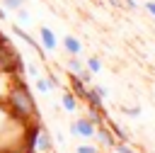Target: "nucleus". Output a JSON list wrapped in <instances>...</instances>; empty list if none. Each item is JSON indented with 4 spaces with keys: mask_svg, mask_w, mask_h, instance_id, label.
<instances>
[{
    "mask_svg": "<svg viewBox=\"0 0 155 153\" xmlns=\"http://www.w3.org/2000/svg\"><path fill=\"white\" fill-rule=\"evenodd\" d=\"M34 85H36V90H39V92H51V90H53V87H51V83H48L46 78H41V75H39V78H34Z\"/></svg>",
    "mask_w": 155,
    "mask_h": 153,
    "instance_id": "4468645a",
    "label": "nucleus"
},
{
    "mask_svg": "<svg viewBox=\"0 0 155 153\" xmlns=\"http://www.w3.org/2000/svg\"><path fill=\"white\" fill-rule=\"evenodd\" d=\"M0 19H7V12H5V7L0 5Z\"/></svg>",
    "mask_w": 155,
    "mask_h": 153,
    "instance_id": "bb28decb",
    "label": "nucleus"
},
{
    "mask_svg": "<svg viewBox=\"0 0 155 153\" xmlns=\"http://www.w3.org/2000/svg\"><path fill=\"white\" fill-rule=\"evenodd\" d=\"M121 112L126 114V117H140V107H121Z\"/></svg>",
    "mask_w": 155,
    "mask_h": 153,
    "instance_id": "aec40b11",
    "label": "nucleus"
},
{
    "mask_svg": "<svg viewBox=\"0 0 155 153\" xmlns=\"http://www.w3.org/2000/svg\"><path fill=\"white\" fill-rule=\"evenodd\" d=\"M143 7H145V12H150V15L155 17V0H145V5H143Z\"/></svg>",
    "mask_w": 155,
    "mask_h": 153,
    "instance_id": "b1692460",
    "label": "nucleus"
},
{
    "mask_svg": "<svg viewBox=\"0 0 155 153\" xmlns=\"http://www.w3.org/2000/svg\"><path fill=\"white\" fill-rule=\"evenodd\" d=\"M82 68H85V63L80 61V56H68V61H65V70L68 73H75L78 75Z\"/></svg>",
    "mask_w": 155,
    "mask_h": 153,
    "instance_id": "f8f14e48",
    "label": "nucleus"
},
{
    "mask_svg": "<svg viewBox=\"0 0 155 153\" xmlns=\"http://www.w3.org/2000/svg\"><path fill=\"white\" fill-rule=\"evenodd\" d=\"M22 126H27V124L17 121V119L10 114L7 104H5V102H0V141H2V138H7V134L12 136V129H22Z\"/></svg>",
    "mask_w": 155,
    "mask_h": 153,
    "instance_id": "7ed1b4c3",
    "label": "nucleus"
},
{
    "mask_svg": "<svg viewBox=\"0 0 155 153\" xmlns=\"http://www.w3.org/2000/svg\"><path fill=\"white\" fill-rule=\"evenodd\" d=\"M63 49H65L68 56H80L82 53V41L75 34H65L63 36Z\"/></svg>",
    "mask_w": 155,
    "mask_h": 153,
    "instance_id": "1a4fd4ad",
    "label": "nucleus"
},
{
    "mask_svg": "<svg viewBox=\"0 0 155 153\" xmlns=\"http://www.w3.org/2000/svg\"><path fill=\"white\" fill-rule=\"evenodd\" d=\"M0 5L5 10H19V7H24V0H0Z\"/></svg>",
    "mask_w": 155,
    "mask_h": 153,
    "instance_id": "f3484780",
    "label": "nucleus"
},
{
    "mask_svg": "<svg viewBox=\"0 0 155 153\" xmlns=\"http://www.w3.org/2000/svg\"><path fill=\"white\" fill-rule=\"evenodd\" d=\"M75 153H99V151H97V146H92V143H80V146L75 148Z\"/></svg>",
    "mask_w": 155,
    "mask_h": 153,
    "instance_id": "6ab92c4d",
    "label": "nucleus"
},
{
    "mask_svg": "<svg viewBox=\"0 0 155 153\" xmlns=\"http://www.w3.org/2000/svg\"><path fill=\"white\" fill-rule=\"evenodd\" d=\"M87 87L90 85H85L75 73H68V90H73L75 92V97L78 100H85V95H87Z\"/></svg>",
    "mask_w": 155,
    "mask_h": 153,
    "instance_id": "9d476101",
    "label": "nucleus"
},
{
    "mask_svg": "<svg viewBox=\"0 0 155 153\" xmlns=\"http://www.w3.org/2000/svg\"><path fill=\"white\" fill-rule=\"evenodd\" d=\"M0 73H5V75H22L24 73V63L10 41L0 44Z\"/></svg>",
    "mask_w": 155,
    "mask_h": 153,
    "instance_id": "f03ea898",
    "label": "nucleus"
},
{
    "mask_svg": "<svg viewBox=\"0 0 155 153\" xmlns=\"http://www.w3.org/2000/svg\"><path fill=\"white\" fill-rule=\"evenodd\" d=\"M92 87H94V90L99 92V97H102V100H107V97H109V90H107L104 85H92Z\"/></svg>",
    "mask_w": 155,
    "mask_h": 153,
    "instance_id": "5701e85b",
    "label": "nucleus"
},
{
    "mask_svg": "<svg viewBox=\"0 0 155 153\" xmlns=\"http://www.w3.org/2000/svg\"><path fill=\"white\" fill-rule=\"evenodd\" d=\"M24 73H29L31 78H39V70H36V66H34V63H29V66H24Z\"/></svg>",
    "mask_w": 155,
    "mask_h": 153,
    "instance_id": "412c9836",
    "label": "nucleus"
},
{
    "mask_svg": "<svg viewBox=\"0 0 155 153\" xmlns=\"http://www.w3.org/2000/svg\"><path fill=\"white\" fill-rule=\"evenodd\" d=\"M94 124L87 119V117H80V119H75L73 124H70V136H78V138H82V141H87V138H94Z\"/></svg>",
    "mask_w": 155,
    "mask_h": 153,
    "instance_id": "20e7f679",
    "label": "nucleus"
},
{
    "mask_svg": "<svg viewBox=\"0 0 155 153\" xmlns=\"http://www.w3.org/2000/svg\"><path fill=\"white\" fill-rule=\"evenodd\" d=\"M109 2H111L114 7H121V10H124V0H109Z\"/></svg>",
    "mask_w": 155,
    "mask_h": 153,
    "instance_id": "a878e982",
    "label": "nucleus"
},
{
    "mask_svg": "<svg viewBox=\"0 0 155 153\" xmlns=\"http://www.w3.org/2000/svg\"><path fill=\"white\" fill-rule=\"evenodd\" d=\"M17 12V24H29L31 22V15L24 10V7H19V10H15Z\"/></svg>",
    "mask_w": 155,
    "mask_h": 153,
    "instance_id": "2eb2a0df",
    "label": "nucleus"
},
{
    "mask_svg": "<svg viewBox=\"0 0 155 153\" xmlns=\"http://www.w3.org/2000/svg\"><path fill=\"white\" fill-rule=\"evenodd\" d=\"M2 41H7V36H5L2 32H0V44H2Z\"/></svg>",
    "mask_w": 155,
    "mask_h": 153,
    "instance_id": "cd10ccee",
    "label": "nucleus"
},
{
    "mask_svg": "<svg viewBox=\"0 0 155 153\" xmlns=\"http://www.w3.org/2000/svg\"><path fill=\"white\" fill-rule=\"evenodd\" d=\"M78 97H75V92L73 90H63V95H61V107L65 109V112H75L78 109Z\"/></svg>",
    "mask_w": 155,
    "mask_h": 153,
    "instance_id": "9b49d317",
    "label": "nucleus"
},
{
    "mask_svg": "<svg viewBox=\"0 0 155 153\" xmlns=\"http://www.w3.org/2000/svg\"><path fill=\"white\" fill-rule=\"evenodd\" d=\"M114 151H116V153H136V151H133V146H131L128 141H116Z\"/></svg>",
    "mask_w": 155,
    "mask_h": 153,
    "instance_id": "dca6fc26",
    "label": "nucleus"
},
{
    "mask_svg": "<svg viewBox=\"0 0 155 153\" xmlns=\"http://www.w3.org/2000/svg\"><path fill=\"white\" fill-rule=\"evenodd\" d=\"M36 153H53V136L44 124L39 126V134H36Z\"/></svg>",
    "mask_w": 155,
    "mask_h": 153,
    "instance_id": "423d86ee",
    "label": "nucleus"
},
{
    "mask_svg": "<svg viewBox=\"0 0 155 153\" xmlns=\"http://www.w3.org/2000/svg\"><path fill=\"white\" fill-rule=\"evenodd\" d=\"M78 78H80L85 85H92V78H94V73H92V70H87V68H82V70L78 73Z\"/></svg>",
    "mask_w": 155,
    "mask_h": 153,
    "instance_id": "a211bd4d",
    "label": "nucleus"
},
{
    "mask_svg": "<svg viewBox=\"0 0 155 153\" xmlns=\"http://www.w3.org/2000/svg\"><path fill=\"white\" fill-rule=\"evenodd\" d=\"M85 68L92 70V73H99V70H102V61H99V56H90L87 63H85Z\"/></svg>",
    "mask_w": 155,
    "mask_h": 153,
    "instance_id": "ddd939ff",
    "label": "nucleus"
},
{
    "mask_svg": "<svg viewBox=\"0 0 155 153\" xmlns=\"http://www.w3.org/2000/svg\"><path fill=\"white\" fill-rule=\"evenodd\" d=\"M126 7H128V10H136L138 2H136V0H124V10H126Z\"/></svg>",
    "mask_w": 155,
    "mask_h": 153,
    "instance_id": "393cba45",
    "label": "nucleus"
},
{
    "mask_svg": "<svg viewBox=\"0 0 155 153\" xmlns=\"http://www.w3.org/2000/svg\"><path fill=\"white\" fill-rule=\"evenodd\" d=\"M39 44H41V49H46V51H56V49H58V39H56L53 29L39 27Z\"/></svg>",
    "mask_w": 155,
    "mask_h": 153,
    "instance_id": "6e6552de",
    "label": "nucleus"
},
{
    "mask_svg": "<svg viewBox=\"0 0 155 153\" xmlns=\"http://www.w3.org/2000/svg\"><path fill=\"white\" fill-rule=\"evenodd\" d=\"M94 138H97V143H99L102 148H114V146H116V136L111 134V129H109L107 124H99V126L94 129Z\"/></svg>",
    "mask_w": 155,
    "mask_h": 153,
    "instance_id": "39448f33",
    "label": "nucleus"
},
{
    "mask_svg": "<svg viewBox=\"0 0 155 153\" xmlns=\"http://www.w3.org/2000/svg\"><path fill=\"white\" fill-rule=\"evenodd\" d=\"M12 34H15V36H19V39H22V41H24V44L34 51V53H39V58H44V49H41V44H39L34 36H29V34H27L19 24H12Z\"/></svg>",
    "mask_w": 155,
    "mask_h": 153,
    "instance_id": "0eeeda50",
    "label": "nucleus"
},
{
    "mask_svg": "<svg viewBox=\"0 0 155 153\" xmlns=\"http://www.w3.org/2000/svg\"><path fill=\"white\" fill-rule=\"evenodd\" d=\"M46 80H48V83H51V87H53V90H56V87H58V85H61V83H58V78H56V75H53V73H51V70H48V73H46Z\"/></svg>",
    "mask_w": 155,
    "mask_h": 153,
    "instance_id": "4be33fe9",
    "label": "nucleus"
},
{
    "mask_svg": "<svg viewBox=\"0 0 155 153\" xmlns=\"http://www.w3.org/2000/svg\"><path fill=\"white\" fill-rule=\"evenodd\" d=\"M5 104H7L10 114L22 124H29V121L39 119V109H36L34 95L29 92V85L24 83L22 75H10L7 92H5Z\"/></svg>",
    "mask_w": 155,
    "mask_h": 153,
    "instance_id": "f257e3e1",
    "label": "nucleus"
}]
</instances>
